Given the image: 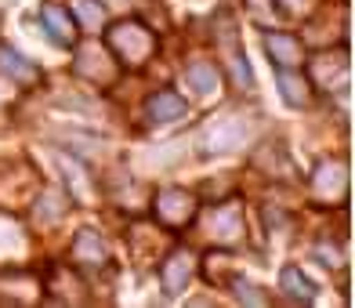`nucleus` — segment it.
<instances>
[{"label":"nucleus","mask_w":355,"mask_h":308,"mask_svg":"<svg viewBox=\"0 0 355 308\" xmlns=\"http://www.w3.org/2000/svg\"><path fill=\"white\" fill-rule=\"evenodd\" d=\"M102 44L109 47V55L116 58V66L123 73H141L149 69L159 55V37L145 19H116L102 29Z\"/></svg>","instance_id":"nucleus-1"},{"label":"nucleus","mask_w":355,"mask_h":308,"mask_svg":"<svg viewBox=\"0 0 355 308\" xmlns=\"http://www.w3.org/2000/svg\"><path fill=\"white\" fill-rule=\"evenodd\" d=\"M200 218V196L192 189H182V185H164L156 189L153 196V225L164 229L167 236H178L192 229Z\"/></svg>","instance_id":"nucleus-2"},{"label":"nucleus","mask_w":355,"mask_h":308,"mask_svg":"<svg viewBox=\"0 0 355 308\" xmlns=\"http://www.w3.org/2000/svg\"><path fill=\"white\" fill-rule=\"evenodd\" d=\"M348 160L345 156H327L319 160L309 174V200L312 207H345L348 203Z\"/></svg>","instance_id":"nucleus-3"},{"label":"nucleus","mask_w":355,"mask_h":308,"mask_svg":"<svg viewBox=\"0 0 355 308\" xmlns=\"http://www.w3.org/2000/svg\"><path fill=\"white\" fill-rule=\"evenodd\" d=\"M73 76L80 80H87L91 87H98V91H109L112 84L120 80V66H116V58L109 55V47L105 44H76L73 47Z\"/></svg>","instance_id":"nucleus-4"},{"label":"nucleus","mask_w":355,"mask_h":308,"mask_svg":"<svg viewBox=\"0 0 355 308\" xmlns=\"http://www.w3.org/2000/svg\"><path fill=\"white\" fill-rule=\"evenodd\" d=\"M207 236H211L214 247L221 250H232L243 243L247 236V218H243V203L239 200H221L211 207V214H207Z\"/></svg>","instance_id":"nucleus-5"},{"label":"nucleus","mask_w":355,"mask_h":308,"mask_svg":"<svg viewBox=\"0 0 355 308\" xmlns=\"http://www.w3.org/2000/svg\"><path fill=\"white\" fill-rule=\"evenodd\" d=\"M69 265L80 268L84 275L94 272H109L112 268V247L98 229H76L73 243H69Z\"/></svg>","instance_id":"nucleus-6"},{"label":"nucleus","mask_w":355,"mask_h":308,"mask_svg":"<svg viewBox=\"0 0 355 308\" xmlns=\"http://www.w3.org/2000/svg\"><path fill=\"white\" fill-rule=\"evenodd\" d=\"M250 138V123L243 117H236V112H225V117H214L211 123L203 127V135H200V145H203V156H211V153H232L239 149Z\"/></svg>","instance_id":"nucleus-7"},{"label":"nucleus","mask_w":355,"mask_h":308,"mask_svg":"<svg viewBox=\"0 0 355 308\" xmlns=\"http://www.w3.org/2000/svg\"><path fill=\"white\" fill-rule=\"evenodd\" d=\"M44 298L55 305H87V280L73 265H47L44 272Z\"/></svg>","instance_id":"nucleus-8"},{"label":"nucleus","mask_w":355,"mask_h":308,"mask_svg":"<svg viewBox=\"0 0 355 308\" xmlns=\"http://www.w3.org/2000/svg\"><path fill=\"white\" fill-rule=\"evenodd\" d=\"M37 19H40V29H44V37L51 40L55 47H66V51H73V47L80 44V22L73 19V11L66 4H55V0H44L40 11H37Z\"/></svg>","instance_id":"nucleus-9"},{"label":"nucleus","mask_w":355,"mask_h":308,"mask_svg":"<svg viewBox=\"0 0 355 308\" xmlns=\"http://www.w3.org/2000/svg\"><path fill=\"white\" fill-rule=\"evenodd\" d=\"M196 268H200V262L189 247L167 250L164 262H159V286H164V298H182L192 283V275H196Z\"/></svg>","instance_id":"nucleus-10"},{"label":"nucleus","mask_w":355,"mask_h":308,"mask_svg":"<svg viewBox=\"0 0 355 308\" xmlns=\"http://www.w3.org/2000/svg\"><path fill=\"white\" fill-rule=\"evenodd\" d=\"M304 76L312 80L315 91H334V84L348 76V47H337V51H319L315 58H304Z\"/></svg>","instance_id":"nucleus-11"},{"label":"nucleus","mask_w":355,"mask_h":308,"mask_svg":"<svg viewBox=\"0 0 355 308\" xmlns=\"http://www.w3.org/2000/svg\"><path fill=\"white\" fill-rule=\"evenodd\" d=\"M265 55H268V66L272 69H301L309 51H304V40L294 33H283V29H272L265 33Z\"/></svg>","instance_id":"nucleus-12"},{"label":"nucleus","mask_w":355,"mask_h":308,"mask_svg":"<svg viewBox=\"0 0 355 308\" xmlns=\"http://www.w3.org/2000/svg\"><path fill=\"white\" fill-rule=\"evenodd\" d=\"M0 76L11 80L15 87H37L44 80L37 62H29L22 51H15L11 44H0Z\"/></svg>","instance_id":"nucleus-13"},{"label":"nucleus","mask_w":355,"mask_h":308,"mask_svg":"<svg viewBox=\"0 0 355 308\" xmlns=\"http://www.w3.org/2000/svg\"><path fill=\"white\" fill-rule=\"evenodd\" d=\"M145 117L153 123H174V120L189 117V102H185V94H178L174 87H156L149 99H145Z\"/></svg>","instance_id":"nucleus-14"},{"label":"nucleus","mask_w":355,"mask_h":308,"mask_svg":"<svg viewBox=\"0 0 355 308\" xmlns=\"http://www.w3.org/2000/svg\"><path fill=\"white\" fill-rule=\"evenodd\" d=\"M276 87H279V99L290 109H309L315 99V87L304 76V69H276Z\"/></svg>","instance_id":"nucleus-15"},{"label":"nucleus","mask_w":355,"mask_h":308,"mask_svg":"<svg viewBox=\"0 0 355 308\" xmlns=\"http://www.w3.org/2000/svg\"><path fill=\"white\" fill-rule=\"evenodd\" d=\"M185 84L200 94V99H211L221 87V62L214 58H192L185 66Z\"/></svg>","instance_id":"nucleus-16"},{"label":"nucleus","mask_w":355,"mask_h":308,"mask_svg":"<svg viewBox=\"0 0 355 308\" xmlns=\"http://www.w3.org/2000/svg\"><path fill=\"white\" fill-rule=\"evenodd\" d=\"M279 290H283V298L294 301V305H315V298H319V286L301 272V265H283Z\"/></svg>","instance_id":"nucleus-17"},{"label":"nucleus","mask_w":355,"mask_h":308,"mask_svg":"<svg viewBox=\"0 0 355 308\" xmlns=\"http://www.w3.org/2000/svg\"><path fill=\"white\" fill-rule=\"evenodd\" d=\"M69 11H73V19H76L80 26L91 29V33H98V29L109 22V11H105L102 0H76Z\"/></svg>","instance_id":"nucleus-18"},{"label":"nucleus","mask_w":355,"mask_h":308,"mask_svg":"<svg viewBox=\"0 0 355 308\" xmlns=\"http://www.w3.org/2000/svg\"><path fill=\"white\" fill-rule=\"evenodd\" d=\"M225 286H232V298H236V301H243V305H268V298L261 294V286H254V283L243 280L239 272H236Z\"/></svg>","instance_id":"nucleus-19"},{"label":"nucleus","mask_w":355,"mask_h":308,"mask_svg":"<svg viewBox=\"0 0 355 308\" xmlns=\"http://www.w3.org/2000/svg\"><path fill=\"white\" fill-rule=\"evenodd\" d=\"M243 4H247V11H250L254 22H272V19L279 15L276 0H243Z\"/></svg>","instance_id":"nucleus-20"},{"label":"nucleus","mask_w":355,"mask_h":308,"mask_svg":"<svg viewBox=\"0 0 355 308\" xmlns=\"http://www.w3.org/2000/svg\"><path fill=\"white\" fill-rule=\"evenodd\" d=\"M309 4V0H276L279 15H301V8Z\"/></svg>","instance_id":"nucleus-21"}]
</instances>
